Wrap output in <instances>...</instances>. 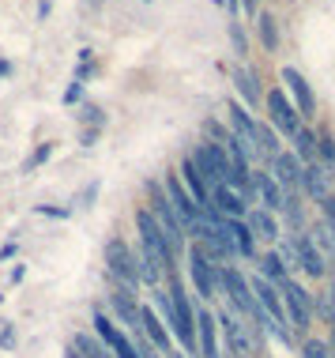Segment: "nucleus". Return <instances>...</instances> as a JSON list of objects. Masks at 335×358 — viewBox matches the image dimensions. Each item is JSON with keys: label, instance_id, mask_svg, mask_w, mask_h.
<instances>
[{"label": "nucleus", "instance_id": "obj_1", "mask_svg": "<svg viewBox=\"0 0 335 358\" xmlns=\"http://www.w3.org/2000/svg\"><path fill=\"white\" fill-rule=\"evenodd\" d=\"M136 227H140V238H143V260H140V264H143V279H147V283H158L162 272L174 264V253H170L166 238H162L158 222L151 219L147 208L136 215Z\"/></svg>", "mask_w": 335, "mask_h": 358}, {"label": "nucleus", "instance_id": "obj_2", "mask_svg": "<svg viewBox=\"0 0 335 358\" xmlns=\"http://www.w3.org/2000/svg\"><path fill=\"white\" fill-rule=\"evenodd\" d=\"M151 219L158 222V230H162V238H166V245H170V253H177L185 249V227H181V219L174 215V208H170V200H166V189H151Z\"/></svg>", "mask_w": 335, "mask_h": 358}, {"label": "nucleus", "instance_id": "obj_3", "mask_svg": "<svg viewBox=\"0 0 335 358\" xmlns=\"http://www.w3.org/2000/svg\"><path fill=\"white\" fill-rule=\"evenodd\" d=\"M188 272H193V283L200 290V298H215L223 290V264H215L211 257H204V249H193L188 253Z\"/></svg>", "mask_w": 335, "mask_h": 358}, {"label": "nucleus", "instance_id": "obj_4", "mask_svg": "<svg viewBox=\"0 0 335 358\" xmlns=\"http://www.w3.org/2000/svg\"><path fill=\"white\" fill-rule=\"evenodd\" d=\"M211 200L215 204H207V211L218 219H245V211H248V189L230 185V181L211 189Z\"/></svg>", "mask_w": 335, "mask_h": 358}, {"label": "nucleus", "instance_id": "obj_5", "mask_svg": "<svg viewBox=\"0 0 335 358\" xmlns=\"http://www.w3.org/2000/svg\"><path fill=\"white\" fill-rule=\"evenodd\" d=\"M223 294H230V302L241 309L245 317L264 321L260 306H256V294H253V283H245V275L237 272V268H223Z\"/></svg>", "mask_w": 335, "mask_h": 358}, {"label": "nucleus", "instance_id": "obj_6", "mask_svg": "<svg viewBox=\"0 0 335 358\" xmlns=\"http://www.w3.org/2000/svg\"><path fill=\"white\" fill-rule=\"evenodd\" d=\"M279 298H283V309H286V321L305 328L313 321V298L309 290H305L302 283H294V279H283L279 283Z\"/></svg>", "mask_w": 335, "mask_h": 358}, {"label": "nucleus", "instance_id": "obj_7", "mask_svg": "<svg viewBox=\"0 0 335 358\" xmlns=\"http://www.w3.org/2000/svg\"><path fill=\"white\" fill-rule=\"evenodd\" d=\"M193 162H196V170H200V178H204L207 189H215V185H223V181H230L223 143H204V148L193 155Z\"/></svg>", "mask_w": 335, "mask_h": 358}, {"label": "nucleus", "instance_id": "obj_8", "mask_svg": "<svg viewBox=\"0 0 335 358\" xmlns=\"http://www.w3.org/2000/svg\"><path fill=\"white\" fill-rule=\"evenodd\" d=\"M267 117H271V129H275V132L298 136V129H302V113L294 110V102L286 99L283 91H271V94H267Z\"/></svg>", "mask_w": 335, "mask_h": 358}, {"label": "nucleus", "instance_id": "obj_9", "mask_svg": "<svg viewBox=\"0 0 335 358\" xmlns=\"http://www.w3.org/2000/svg\"><path fill=\"white\" fill-rule=\"evenodd\" d=\"M271 178H275V185H279L286 192V200H294L302 192V162H298V155H286L279 151L271 159Z\"/></svg>", "mask_w": 335, "mask_h": 358}, {"label": "nucleus", "instance_id": "obj_10", "mask_svg": "<svg viewBox=\"0 0 335 358\" xmlns=\"http://www.w3.org/2000/svg\"><path fill=\"white\" fill-rule=\"evenodd\" d=\"M106 264H110V275L113 279H121L128 290L136 287L140 268L132 264V253H128V245H124V241H110V245H106Z\"/></svg>", "mask_w": 335, "mask_h": 358}, {"label": "nucleus", "instance_id": "obj_11", "mask_svg": "<svg viewBox=\"0 0 335 358\" xmlns=\"http://www.w3.org/2000/svg\"><path fill=\"white\" fill-rule=\"evenodd\" d=\"M332 181H335V170H328L324 162H305L302 166V192L313 196L317 204L332 192Z\"/></svg>", "mask_w": 335, "mask_h": 358}, {"label": "nucleus", "instance_id": "obj_12", "mask_svg": "<svg viewBox=\"0 0 335 358\" xmlns=\"http://www.w3.org/2000/svg\"><path fill=\"white\" fill-rule=\"evenodd\" d=\"M166 200H170V208H174V215L181 219V227H193L196 215H200V204L193 200V192H185L181 178H170L166 181Z\"/></svg>", "mask_w": 335, "mask_h": 358}, {"label": "nucleus", "instance_id": "obj_13", "mask_svg": "<svg viewBox=\"0 0 335 358\" xmlns=\"http://www.w3.org/2000/svg\"><path fill=\"white\" fill-rule=\"evenodd\" d=\"M248 185L256 189V196H260V208H264V211H271V215H275V211H283V208H286V192L275 185L271 173H260V170L248 173Z\"/></svg>", "mask_w": 335, "mask_h": 358}, {"label": "nucleus", "instance_id": "obj_14", "mask_svg": "<svg viewBox=\"0 0 335 358\" xmlns=\"http://www.w3.org/2000/svg\"><path fill=\"white\" fill-rule=\"evenodd\" d=\"M218 227H223V234L230 241V249H234V257H253L256 253V238L248 234L245 219H218Z\"/></svg>", "mask_w": 335, "mask_h": 358}, {"label": "nucleus", "instance_id": "obj_15", "mask_svg": "<svg viewBox=\"0 0 335 358\" xmlns=\"http://www.w3.org/2000/svg\"><path fill=\"white\" fill-rule=\"evenodd\" d=\"M283 83H286V91L294 94V110L309 117V113L317 110V99H313V87L305 83V76L298 69H283Z\"/></svg>", "mask_w": 335, "mask_h": 358}, {"label": "nucleus", "instance_id": "obj_16", "mask_svg": "<svg viewBox=\"0 0 335 358\" xmlns=\"http://www.w3.org/2000/svg\"><path fill=\"white\" fill-rule=\"evenodd\" d=\"M245 227H248V234H253V238H264V241H279L283 238L275 215H271V211H264V208H248L245 211Z\"/></svg>", "mask_w": 335, "mask_h": 358}, {"label": "nucleus", "instance_id": "obj_17", "mask_svg": "<svg viewBox=\"0 0 335 358\" xmlns=\"http://www.w3.org/2000/svg\"><path fill=\"white\" fill-rule=\"evenodd\" d=\"M223 332H226V340H230V351H234L237 358H245L248 351H253V336H248V328H245L241 317L223 313Z\"/></svg>", "mask_w": 335, "mask_h": 358}, {"label": "nucleus", "instance_id": "obj_18", "mask_svg": "<svg viewBox=\"0 0 335 358\" xmlns=\"http://www.w3.org/2000/svg\"><path fill=\"white\" fill-rule=\"evenodd\" d=\"M196 355L200 358H223L215 340V317L211 313H196Z\"/></svg>", "mask_w": 335, "mask_h": 358}, {"label": "nucleus", "instance_id": "obj_19", "mask_svg": "<svg viewBox=\"0 0 335 358\" xmlns=\"http://www.w3.org/2000/svg\"><path fill=\"white\" fill-rule=\"evenodd\" d=\"M140 332L147 336V340L155 343L162 355L170 351V336H166V328H162V321L155 317V309H140Z\"/></svg>", "mask_w": 335, "mask_h": 358}, {"label": "nucleus", "instance_id": "obj_20", "mask_svg": "<svg viewBox=\"0 0 335 358\" xmlns=\"http://www.w3.org/2000/svg\"><path fill=\"white\" fill-rule=\"evenodd\" d=\"M113 309L121 313V321H124V324H128V328H136V332H140V309H143V306H136V294H132L128 287L113 294Z\"/></svg>", "mask_w": 335, "mask_h": 358}, {"label": "nucleus", "instance_id": "obj_21", "mask_svg": "<svg viewBox=\"0 0 335 358\" xmlns=\"http://www.w3.org/2000/svg\"><path fill=\"white\" fill-rule=\"evenodd\" d=\"M181 178H185V185H188V189H193V200H196V204H204V208H207V200H211V189L204 185V178H200V170H196V162H193V159L181 162Z\"/></svg>", "mask_w": 335, "mask_h": 358}, {"label": "nucleus", "instance_id": "obj_22", "mask_svg": "<svg viewBox=\"0 0 335 358\" xmlns=\"http://www.w3.org/2000/svg\"><path fill=\"white\" fill-rule=\"evenodd\" d=\"M298 257H302V272L305 275H324V257L313 249L309 234H298Z\"/></svg>", "mask_w": 335, "mask_h": 358}, {"label": "nucleus", "instance_id": "obj_23", "mask_svg": "<svg viewBox=\"0 0 335 358\" xmlns=\"http://www.w3.org/2000/svg\"><path fill=\"white\" fill-rule=\"evenodd\" d=\"M309 241H313V249L328 260V257H335V227L332 222H317V227L309 230Z\"/></svg>", "mask_w": 335, "mask_h": 358}, {"label": "nucleus", "instance_id": "obj_24", "mask_svg": "<svg viewBox=\"0 0 335 358\" xmlns=\"http://www.w3.org/2000/svg\"><path fill=\"white\" fill-rule=\"evenodd\" d=\"M260 279H267V283H275V287H279L283 279H290V275H286V264H283V257L275 253V249H271V253H267V257L260 260Z\"/></svg>", "mask_w": 335, "mask_h": 358}, {"label": "nucleus", "instance_id": "obj_25", "mask_svg": "<svg viewBox=\"0 0 335 358\" xmlns=\"http://www.w3.org/2000/svg\"><path fill=\"white\" fill-rule=\"evenodd\" d=\"M294 155H298V162H317V136H313L309 129H298V136H294Z\"/></svg>", "mask_w": 335, "mask_h": 358}, {"label": "nucleus", "instance_id": "obj_26", "mask_svg": "<svg viewBox=\"0 0 335 358\" xmlns=\"http://www.w3.org/2000/svg\"><path fill=\"white\" fill-rule=\"evenodd\" d=\"M234 83H237V91H241L245 106H256V102H260V87H256V76L248 72V69H237V72H234Z\"/></svg>", "mask_w": 335, "mask_h": 358}, {"label": "nucleus", "instance_id": "obj_27", "mask_svg": "<svg viewBox=\"0 0 335 358\" xmlns=\"http://www.w3.org/2000/svg\"><path fill=\"white\" fill-rule=\"evenodd\" d=\"M256 27H260V42H264V50H267V53H275V45H279V27H275V15H271V12H260Z\"/></svg>", "mask_w": 335, "mask_h": 358}, {"label": "nucleus", "instance_id": "obj_28", "mask_svg": "<svg viewBox=\"0 0 335 358\" xmlns=\"http://www.w3.org/2000/svg\"><path fill=\"white\" fill-rule=\"evenodd\" d=\"M256 148H260V155H267V159L279 155V136H275L271 124H256Z\"/></svg>", "mask_w": 335, "mask_h": 358}, {"label": "nucleus", "instance_id": "obj_29", "mask_svg": "<svg viewBox=\"0 0 335 358\" xmlns=\"http://www.w3.org/2000/svg\"><path fill=\"white\" fill-rule=\"evenodd\" d=\"M94 328H98V336H102V343H110V347H121L124 343V336L113 328L110 317H102V313H94Z\"/></svg>", "mask_w": 335, "mask_h": 358}, {"label": "nucleus", "instance_id": "obj_30", "mask_svg": "<svg viewBox=\"0 0 335 358\" xmlns=\"http://www.w3.org/2000/svg\"><path fill=\"white\" fill-rule=\"evenodd\" d=\"M302 358H332V347L324 340H305L302 343Z\"/></svg>", "mask_w": 335, "mask_h": 358}, {"label": "nucleus", "instance_id": "obj_31", "mask_svg": "<svg viewBox=\"0 0 335 358\" xmlns=\"http://www.w3.org/2000/svg\"><path fill=\"white\" fill-rule=\"evenodd\" d=\"M80 351L87 355V358H106V347H102V343H91L87 336H83V340H80Z\"/></svg>", "mask_w": 335, "mask_h": 358}, {"label": "nucleus", "instance_id": "obj_32", "mask_svg": "<svg viewBox=\"0 0 335 358\" xmlns=\"http://www.w3.org/2000/svg\"><path fill=\"white\" fill-rule=\"evenodd\" d=\"M320 208H324V222H332V227H335V192H328V196L320 200Z\"/></svg>", "mask_w": 335, "mask_h": 358}, {"label": "nucleus", "instance_id": "obj_33", "mask_svg": "<svg viewBox=\"0 0 335 358\" xmlns=\"http://www.w3.org/2000/svg\"><path fill=\"white\" fill-rule=\"evenodd\" d=\"M113 355H117V358H143V355L136 351V347H132V343H128V340H124L121 347H113Z\"/></svg>", "mask_w": 335, "mask_h": 358}, {"label": "nucleus", "instance_id": "obj_34", "mask_svg": "<svg viewBox=\"0 0 335 358\" xmlns=\"http://www.w3.org/2000/svg\"><path fill=\"white\" fill-rule=\"evenodd\" d=\"M50 151H53V143H42V148L34 151V159L27 162V166H38V162H45V159H50Z\"/></svg>", "mask_w": 335, "mask_h": 358}, {"label": "nucleus", "instance_id": "obj_35", "mask_svg": "<svg viewBox=\"0 0 335 358\" xmlns=\"http://www.w3.org/2000/svg\"><path fill=\"white\" fill-rule=\"evenodd\" d=\"M38 211H42V215H57V219L68 215V208H38Z\"/></svg>", "mask_w": 335, "mask_h": 358}, {"label": "nucleus", "instance_id": "obj_36", "mask_svg": "<svg viewBox=\"0 0 335 358\" xmlns=\"http://www.w3.org/2000/svg\"><path fill=\"white\" fill-rule=\"evenodd\" d=\"M332 324V340H328V347H332V355H335V321H328Z\"/></svg>", "mask_w": 335, "mask_h": 358}, {"label": "nucleus", "instance_id": "obj_37", "mask_svg": "<svg viewBox=\"0 0 335 358\" xmlns=\"http://www.w3.org/2000/svg\"><path fill=\"white\" fill-rule=\"evenodd\" d=\"M241 4H245V12H253V8H256V0H241Z\"/></svg>", "mask_w": 335, "mask_h": 358}, {"label": "nucleus", "instance_id": "obj_38", "mask_svg": "<svg viewBox=\"0 0 335 358\" xmlns=\"http://www.w3.org/2000/svg\"><path fill=\"white\" fill-rule=\"evenodd\" d=\"M8 72H12V69H8V61H0V76H8Z\"/></svg>", "mask_w": 335, "mask_h": 358}, {"label": "nucleus", "instance_id": "obj_39", "mask_svg": "<svg viewBox=\"0 0 335 358\" xmlns=\"http://www.w3.org/2000/svg\"><path fill=\"white\" fill-rule=\"evenodd\" d=\"M166 358H181V355H177V351H166Z\"/></svg>", "mask_w": 335, "mask_h": 358}, {"label": "nucleus", "instance_id": "obj_40", "mask_svg": "<svg viewBox=\"0 0 335 358\" xmlns=\"http://www.w3.org/2000/svg\"><path fill=\"white\" fill-rule=\"evenodd\" d=\"M328 294H332V298H335V287H332V290H328Z\"/></svg>", "mask_w": 335, "mask_h": 358}]
</instances>
